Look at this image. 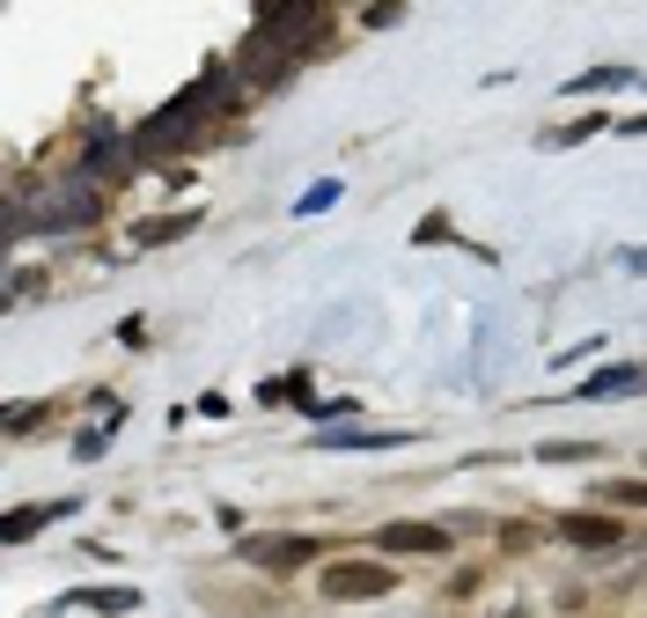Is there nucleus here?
<instances>
[{
  "label": "nucleus",
  "instance_id": "obj_4",
  "mask_svg": "<svg viewBox=\"0 0 647 618\" xmlns=\"http://www.w3.org/2000/svg\"><path fill=\"white\" fill-rule=\"evenodd\" d=\"M59 516H75V501H37V508H8L0 516V544H30L45 523H59Z\"/></svg>",
  "mask_w": 647,
  "mask_h": 618
},
{
  "label": "nucleus",
  "instance_id": "obj_3",
  "mask_svg": "<svg viewBox=\"0 0 647 618\" xmlns=\"http://www.w3.org/2000/svg\"><path fill=\"white\" fill-rule=\"evenodd\" d=\"M375 544H383V552H427V560H442V552H449V530H434V523H383Z\"/></svg>",
  "mask_w": 647,
  "mask_h": 618
},
{
  "label": "nucleus",
  "instance_id": "obj_14",
  "mask_svg": "<svg viewBox=\"0 0 647 618\" xmlns=\"http://www.w3.org/2000/svg\"><path fill=\"white\" fill-rule=\"evenodd\" d=\"M103 449H111V427H89V435L75 442V457H103Z\"/></svg>",
  "mask_w": 647,
  "mask_h": 618
},
{
  "label": "nucleus",
  "instance_id": "obj_2",
  "mask_svg": "<svg viewBox=\"0 0 647 618\" xmlns=\"http://www.w3.org/2000/svg\"><path fill=\"white\" fill-rule=\"evenodd\" d=\"M552 530H559L567 544H581V552H618L633 523H611V516H589V508H581V516H559Z\"/></svg>",
  "mask_w": 647,
  "mask_h": 618
},
{
  "label": "nucleus",
  "instance_id": "obj_11",
  "mask_svg": "<svg viewBox=\"0 0 647 618\" xmlns=\"http://www.w3.org/2000/svg\"><path fill=\"white\" fill-rule=\"evenodd\" d=\"M625 81H633V67H597V75H574L567 89L574 97H597V89H625Z\"/></svg>",
  "mask_w": 647,
  "mask_h": 618
},
{
  "label": "nucleus",
  "instance_id": "obj_8",
  "mask_svg": "<svg viewBox=\"0 0 647 618\" xmlns=\"http://www.w3.org/2000/svg\"><path fill=\"white\" fill-rule=\"evenodd\" d=\"M200 214H162V222H140L133 228V244H177V236H192Z\"/></svg>",
  "mask_w": 647,
  "mask_h": 618
},
{
  "label": "nucleus",
  "instance_id": "obj_12",
  "mask_svg": "<svg viewBox=\"0 0 647 618\" xmlns=\"http://www.w3.org/2000/svg\"><path fill=\"white\" fill-rule=\"evenodd\" d=\"M597 501H611V508L633 516V508H640V479H611V486H597Z\"/></svg>",
  "mask_w": 647,
  "mask_h": 618
},
{
  "label": "nucleus",
  "instance_id": "obj_15",
  "mask_svg": "<svg viewBox=\"0 0 647 618\" xmlns=\"http://www.w3.org/2000/svg\"><path fill=\"white\" fill-rule=\"evenodd\" d=\"M331 199H339V184H317V192H302V214H324Z\"/></svg>",
  "mask_w": 647,
  "mask_h": 618
},
{
  "label": "nucleus",
  "instance_id": "obj_5",
  "mask_svg": "<svg viewBox=\"0 0 647 618\" xmlns=\"http://www.w3.org/2000/svg\"><path fill=\"white\" fill-rule=\"evenodd\" d=\"M317 552H324L317 538H273V544H250V560H258V568H273V574L302 568V560H317Z\"/></svg>",
  "mask_w": 647,
  "mask_h": 618
},
{
  "label": "nucleus",
  "instance_id": "obj_7",
  "mask_svg": "<svg viewBox=\"0 0 647 618\" xmlns=\"http://www.w3.org/2000/svg\"><path fill=\"white\" fill-rule=\"evenodd\" d=\"M633 383H640V369H633V361H618V369H597V375H589V383H581V397H625Z\"/></svg>",
  "mask_w": 647,
  "mask_h": 618
},
{
  "label": "nucleus",
  "instance_id": "obj_16",
  "mask_svg": "<svg viewBox=\"0 0 647 618\" xmlns=\"http://www.w3.org/2000/svg\"><path fill=\"white\" fill-rule=\"evenodd\" d=\"M420 244H449V214H427V222H420Z\"/></svg>",
  "mask_w": 647,
  "mask_h": 618
},
{
  "label": "nucleus",
  "instance_id": "obj_13",
  "mask_svg": "<svg viewBox=\"0 0 647 618\" xmlns=\"http://www.w3.org/2000/svg\"><path fill=\"white\" fill-rule=\"evenodd\" d=\"M589 133H603V111H597V119H574L567 133H552V148H567V141H589Z\"/></svg>",
  "mask_w": 647,
  "mask_h": 618
},
{
  "label": "nucleus",
  "instance_id": "obj_9",
  "mask_svg": "<svg viewBox=\"0 0 647 618\" xmlns=\"http://www.w3.org/2000/svg\"><path fill=\"white\" fill-rule=\"evenodd\" d=\"M67 604H89V611H140V589H75Z\"/></svg>",
  "mask_w": 647,
  "mask_h": 618
},
{
  "label": "nucleus",
  "instance_id": "obj_1",
  "mask_svg": "<svg viewBox=\"0 0 647 618\" xmlns=\"http://www.w3.org/2000/svg\"><path fill=\"white\" fill-rule=\"evenodd\" d=\"M390 589H398V574L383 560H331L324 568V596H339V604H368V596H390Z\"/></svg>",
  "mask_w": 647,
  "mask_h": 618
},
{
  "label": "nucleus",
  "instance_id": "obj_6",
  "mask_svg": "<svg viewBox=\"0 0 647 618\" xmlns=\"http://www.w3.org/2000/svg\"><path fill=\"white\" fill-rule=\"evenodd\" d=\"M412 435H368V427H331L324 449H405Z\"/></svg>",
  "mask_w": 647,
  "mask_h": 618
},
{
  "label": "nucleus",
  "instance_id": "obj_10",
  "mask_svg": "<svg viewBox=\"0 0 647 618\" xmlns=\"http://www.w3.org/2000/svg\"><path fill=\"white\" fill-rule=\"evenodd\" d=\"M603 442H545L537 449V464H597Z\"/></svg>",
  "mask_w": 647,
  "mask_h": 618
}]
</instances>
